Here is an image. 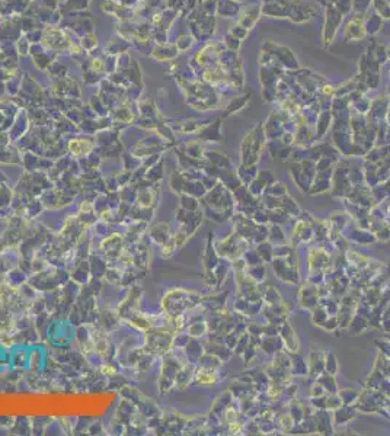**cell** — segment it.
Instances as JSON below:
<instances>
[{
	"mask_svg": "<svg viewBox=\"0 0 390 436\" xmlns=\"http://www.w3.org/2000/svg\"><path fill=\"white\" fill-rule=\"evenodd\" d=\"M263 149V134L260 130L249 132L242 143V163L243 166H255Z\"/></svg>",
	"mask_w": 390,
	"mask_h": 436,
	"instance_id": "1",
	"label": "cell"
},
{
	"mask_svg": "<svg viewBox=\"0 0 390 436\" xmlns=\"http://www.w3.org/2000/svg\"><path fill=\"white\" fill-rule=\"evenodd\" d=\"M319 303V288L312 282L304 283L299 291V307L303 310H313Z\"/></svg>",
	"mask_w": 390,
	"mask_h": 436,
	"instance_id": "2",
	"label": "cell"
},
{
	"mask_svg": "<svg viewBox=\"0 0 390 436\" xmlns=\"http://www.w3.org/2000/svg\"><path fill=\"white\" fill-rule=\"evenodd\" d=\"M278 336L281 337L282 346L285 348L287 352H294L297 353L299 352V348H300V342L294 333V330L291 328V326L288 325V322L285 320L284 323L280 325V330H278Z\"/></svg>",
	"mask_w": 390,
	"mask_h": 436,
	"instance_id": "3",
	"label": "cell"
},
{
	"mask_svg": "<svg viewBox=\"0 0 390 436\" xmlns=\"http://www.w3.org/2000/svg\"><path fill=\"white\" fill-rule=\"evenodd\" d=\"M330 170H325V172H321V173H316L313 182H312V186H310V191L309 194L310 195H319L322 192H326L332 188V176H330Z\"/></svg>",
	"mask_w": 390,
	"mask_h": 436,
	"instance_id": "4",
	"label": "cell"
},
{
	"mask_svg": "<svg viewBox=\"0 0 390 436\" xmlns=\"http://www.w3.org/2000/svg\"><path fill=\"white\" fill-rule=\"evenodd\" d=\"M309 361V372L310 375H313V378H316L325 370V353L321 350H312Z\"/></svg>",
	"mask_w": 390,
	"mask_h": 436,
	"instance_id": "5",
	"label": "cell"
},
{
	"mask_svg": "<svg viewBox=\"0 0 390 436\" xmlns=\"http://www.w3.org/2000/svg\"><path fill=\"white\" fill-rule=\"evenodd\" d=\"M291 173H293V179H294V182H296V185L304 191V192H307L309 194V191H310V186H312V182H313V179L309 176V174L304 172L303 169L300 167V164L299 166H296V167H293V170H291Z\"/></svg>",
	"mask_w": 390,
	"mask_h": 436,
	"instance_id": "6",
	"label": "cell"
},
{
	"mask_svg": "<svg viewBox=\"0 0 390 436\" xmlns=\"http://www.w3.org/2000/svg\"><path fill=\"white\" fill-rule=\"evenodd\" d=\"M316 381L324 387V390L329 394H336L338 391V385H336V380H335V375L329 374V372H321L318 377H316Z\"/></svg>",
	"mask_w": 390,
	"mask_h": 436,
	"instance_id": "7",
	"label": "cell"
},
{
	"mask_svg": "<svg viewBox=\"0 0 390 436\" xmlns=\"http://www.w3.org/2000/svg\"><path fill=\"white\" fill-rule=\"evenodd\" d=\"M333 412H335V414H333L335 419H332V420L336 425H339V426L345 425L347 422H349L354 417V414H355V410L352 409V406H347V404H342L339 409H336Z\"/></svg>",
	"mask_w": 390,
	"mask_h": 436,
	"instance_id": "8",
	"label": "cell"
},
{
	"mask_svg": "<svg viewBox=\"0 0 390 436\" xmlns=\"http://www.w3.org/2000/svg\"><path fill=\"white\" fill-rule=\"evenodd\" d=\"M281 208L290 216V217H294L297 218L300 214H302V210H300V207H299V204L291 198V196L288 195H284L281 196Z\"/></svg>",
	"mask_w": 390,
	"mask_h": 436,
	"instance_id": "9",
	"label": "cell"
},
{
	"mask_svg": "<svg viewBox=\"0 0 390 436\" xmlns=\"http://www.w3.org/2000/svg\"><path fill=\"white\" fill-rule=\"evenodd\" d=\"M257 252H258V255L260 256V259L265 262H268V263H271L272 259H274V246L269 243V241H260L258 243V247L255 249Z\"/></svg>",
	"mask_w": 390,
	"mask_h": 436,
	"instance_id": "10",
	"label": "cell"
},
{
	"mask_svg": "<svg viewBox=\"0 0 390 436\" xmlns=\"http://www.w3.org/2000/svg\"><path fill=\"white\" fill-rule=\"evenodd\" d=\"M268 241L271 244L280 246V244H285V236L282 233L280 224H272L269 228V234H268Z\"/></svg>",
	"mask_w": 390,
	"mask_h": 436,
	"instance_id": "11",
	"label": "cell"
},
{
	"mask_svg": "<svg viewBox=\"0 0 390 436\" xmlns=\"http://www.w3.org/2000/svg\"><path fill=\"white\" fill-rule=\"evenodd\" d=\"M195 380H196V382L199 385H214L217 381V375L213 371L202 370L198 372V375H196Z\"/></svg>",
	"mask_w": 390,
	"mask_h": 436,
	"instance_id": "12",
	"label": "cell"
},
{
	"mask_svg": "<svg viewBox=\"0 0 390 436\" xmlns=\"http://www.w3.org/2000/svg\"><path fill=\"white\" fill-rule=\"evenodd\" d=\"M248 275L255 281L257 283L263 282L265 279V275H266V271H265V266L260 263V265H255V266H248Z\"/></svg>",
	"mask_w": 390,
	"mask_h": 436,
	"instance_id": "13",
	"label": "cell"
},
{
	"mask_svg": "<svg viewBox=\"0 0 390 436\" xmlns=\"http://www.w3.org/2000/svg\"><path fill=\"white\" fill-rule=\"evenodd\" d=\"M329 319V314L326 313V310L324 307L318 304L315 308H313V313H312V322L316 325V326L322 327L325 325V322Z\"/></svg>",
	"mask_w": 390,
	"mask_h": 436,
	"instance_id": "14",
	"label": "cell"
},
{
	"mask_svg": "<svg viewBox=\"0 0 390 436\" xmlns=\"http://www.w3.org/2000/svg\"><path fill=\"white\" fill-rule=\"evenodd\" d=\"M288 191L285 188L284 183H280V182H274L272 185H269L266 189H265V195H271V196H277V198H281V196L287 195Z\"/></svg>",
	"mask_w": 390,
	"mask_h": 436,
	"instance_id": "15",
	"label": "cell"
},
{
	"mask_svg": "<svg viewBox=\"0 0 390 436\" xmlns=\"http://www.w3.org/2000/svg\"><path fill=\"white\" fill-rule=\"evenodd\" d=\"M325 371L332 375H336L338 372V359L332 352H327L325 355Z\"/></svg>",
	"mask_w": 390,
	"mask_h": 436,
	"instance_id": "16",
	"label": "cell"
},
{
	"mask_svg": "<svg viewBox=\"0 0 390 436\" xmlns=\"http://www.w3.org/2000/svg\"><path fill=\"white\" fill-rule=\"evenodd\" d=\"M339 398L342 400V404H347V406H352L355 404V401L358 400V392L348 388V390H342V391L338 392Z\"/></svg>",
	"mask_w": 390,
	"mask_h": 436,
	"instance_id": "17",
	"label": "cell"
},
{
	"mask_svg": "<svg viewBox=\"0 0 390 436\" xmlns=\"http://www.w3.org/2000/svg\"><path fill=\"white\" fill-rule=\"evenodd\" d=\"M257 179L260 180V183H263L266 188L275 182V176H274L272 172H269V170H262V172H260V173L257 174Z\"/></svg>",
	"mask_w": 390,
	"mask_h": 436,
	"instance_id": "18",
	"label": "cell"
}]
</instances>
